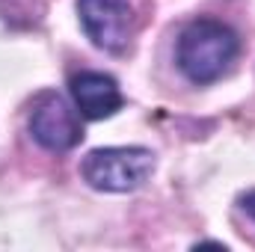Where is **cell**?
Returning a JSON list of instances; mask_svg holds the SVG:
<instances>
[{
  "mask_svg": "<svg viewBox=\"0 0 255 252\" xmlns=\"http://www.w3.org/2000/svg\"><path fill=\"white\" fill-rule=\"evenodd\" d=\"M83 181L101 193L139 190L154 172V151L142 145H110L95 148L80 163Z\"/></svg>",
  "mask_w": 255,
  "mask_h": 252,
  "instance_id": "7a4b0ae2",
  "label": "cell"
},
{
  "mask_svg": "<svg viewBox=\"0 0 255 252\" xmlns=\"http://www.w3.org/2000/svg\"><path fill=\"white\" fill-rule=\"evenodd\" d=\"M244 211L255 220V193H247V196H244Z\"/></svg>",
  "mask_w": 255,
  "mask_h": 252,
  "instance_id": "8992f818",
  "label": "cell"
},
{
  "mask_svg": "<svg viewBox=\"0 0 255 252\" xmlns=\"http://www.w3.org/2000/svg\"><path fill=\"white\" fill-rule=\"evenodd\" d=\"M77 15L89 42L101 51L119 54L130 39L128 0H77Z\"/></svg>",
  "mask_w": 255,
  "mask_h": 252,
  "instance_id": "277c9868",
  "label": "cell"
},
{
  "mask_svg": "<svg viewBox=\"0 0 255 252\" xmlns=\"http://www.w3.org/2000/svg\"><path fill=\"white\" fill-rule=\"evenodd\" d=\"M238 54H241V39L226 21L196 18L178 36L175 63L190 83L208 86L232 68Z\"/></svg>",
  "mask_w": 255,
  "mask_h": 252,
  "instance_id": "6da1fadb",
  "label": "cell"
},
{
  "mask_svg": "<svg viewBox=\"0 0 255 252\" xmlns=\"http://www.w3.org/2000/svg\"><path fill=\"white\" fill-rule=\"evenodd\" d=\"M27 127H30V136L48 151H71L83 139L80 116L57 92H45L36 98Z\"/></svg>",
  "mask_w": 255,
  "mask_h": 252,
  "instance_id": "3957f363",
  "label": "cell"
},
{
  "mask_svg": "<svg viewBox=\"0 0 255 252\" xmlns=\"http://www.w3.org/2000/svg\"><path fill=\"white\" fill-rule=\"evenodd\" d=\"M68 92L74 98V107L83 119H110L122 107V89L119 83L104 71H80L68 80Z\"/></svg>",
  "mask_w": 255,
  "mask_h": 252,
  "instance_id": "5b68a950",
  "label": "cell"
}]
</instances>
